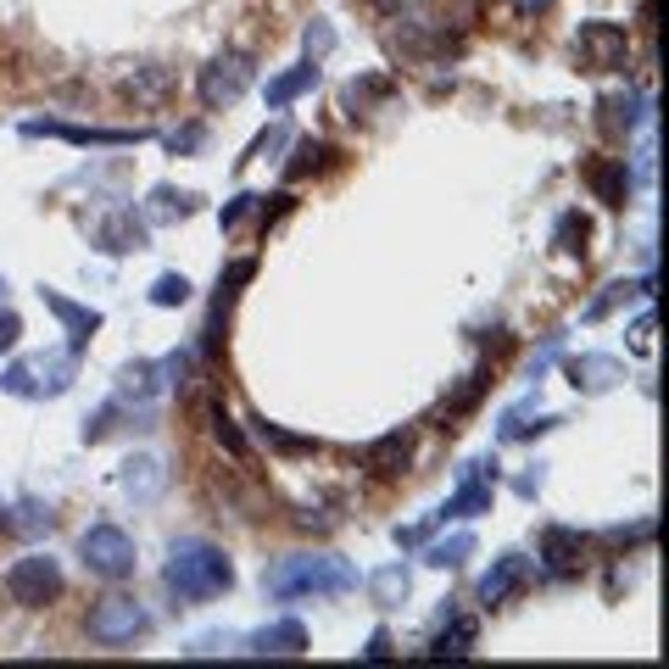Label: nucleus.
<instances>
[{
    "label": "nucleus",
    "mask_w": 669,
    "mask_h": 669,
    "mask_svg": "<svg viewBox=\"0 0 669 669\" xmlns=\"http://www.w3.org/2000/svg\"><path fill=\"white\" fill-rule=\"evenodd\" d=\"M207 425H212V436H218V447H223V452H229L234 463H246V458H251V441L240 436V425H234V419H229V413H223L218 402L207 408Z\"/></svg>",
    "instance_id": "c85d7f7f"
},
{
    "label": "nucleus",
    "mask_w": 669,
    "mask_h": 669,
    "mask_svg": "<svg viewBox=\"0 0 669 669\" xmlns=\"http://www.w3.org/2000/svg\"><path fill=\"white\" fill-rule=\"evenodd\" d=\"M146 246H151V223L134 218L129 207H118L96 223V251H107V257H129V251H146Z\"/></svg>",
    "instance_id": "f8f14e48"
},
{
    "label": "nucleus",
    "mask_w": 669,
    "mask_h": 669,
    "mask_svg": "<svg viewBox=\"0 0 669 669\" xmlns=\"http://www.w3.org/2000/svg\"><path fill=\"white\" fill-rule=\"evenodd\" d=\"M413 447H419L413 430H391V436H380V441L363 447V469H369L375 480H391V475H402V469L413 463Z\"/></svg>",
    "instance_id": "ddd939ff"
},
{
    "label": "nucleus",
    "mask_w": 669,
    "mask_h": 669,
    "mask_svg": "<svg viewBox=\"0 0 669 669\" xmlns=\"http://www.w3.org/2000/svg\"><path fill=\"white\" fill-rule=\"evenodd\" d=\"M23 134L68 140V146H140L146 140V129H84V123H57V118H29Z\"/></svg>",
    "instance_id": "9d476101"
},
{
    "label": "nucleus",
    "mask_w": 669,
    "mask_h": 669,
    "mask_svg": "<svg viewBox=\"0 0 669 669\" xmlns=\"http://www.w3.org/2000/svg\"><path fill=\"white\" fill-rule=\"evenodd\" d=\"M530 575H536V563L525 558V552H502L486 575H480V602L486 608H502V602H513L525 586H530Z\"/></svg>",
    "instance_id": "9b49d317"
},
{
    "label": "nucleus",
    "mask_w": 669,
    "mask_h": 669,
    "mask_svg": "<svg viewBox=\"0 0 669 669\" xmlns=\"http://www.w3.org/2000/svg\"><path fill=\"white\" fill-rule=\"evenodd\" d=\"M363 658H391V630H375L369 647H363Z\"/></svg>",
    "instance_id": "de8ad7c7"
},
{
    "label": "nucleus",
    "mask_w": 669,
    "mask_h": 669,
    "mask_svg": "<svg viewBox=\"0 0 669 669\" xmlns=\"http://www.w3.org/2000/svg\"><path fill=\"white\" fill-rule=\"evenodd\" d=\"M62 563L51 558V552H29V558H18L12 569H7V597L18 602V608H46V602H57L62 597Z\"/></svg>",
    "instance_id": "423d86ee"
},
{
    "label": "nucleus",
    "mask_w": 669,
    "mask_h": 669,
    "mask_svg": "<svg viewBox=\"0 0 669 669\" xmlns=\"http://www.w3.org/2000/svg\"><path fill=\"white\" fill-rule=\"evenodd\" d=\"M586 179H591V190H597L602 207H625V196H630V168L625 162H591Z\"/></svg>",
    "instance_id": "4be33fe9"
},
{
    "label": "nucleus",
    "mask_w": 669,
    "mask_h": 669,
    "mask_svg": "<svg viewBox=\"0 0 669 669\" xmlns=\"http://www.w3.org/2000/svg\"><path fill=\"white\" fill-rule=\"evenodd\" d=\"M123 413H129V402H118V397H112L107 408H96V419H84V441H107V436L118 430Z\"/></svg>",
    "instance_id": "72a5a7b5"
},
{
    "label": "nucleus",
    "mask_w": 669,
    "mask_h": 669,
    "mask_svg": "<svg viewBox=\"0 0 669 669\" xmlns=\"http://www.w3.org/2000/svg\"><path fill=\"white\" fill-rule=\"evenodd\" d=\"M18 341H23V318L12 307H0V352H12Z\"/></svg>",
    "instance_id": "79ce46f5"
},
{
    "label": "nucleus",
    "mask_w": 669,
    "mask_h": 669,
    "mask_svg": "<svg viewBox=\"0 0 669 669\" xmlns=\"http://www.w3.org/2000/svg\"><path fill=\"white\" fill-rule=\"evenodd\" d=\"M580 547H586V536L569 530V525H547V530H541V563H547L552 575H569V569L580 563Z\"/></svg>",
    "instance_id": "a211bd4d"
},
{
    "label": "nucleus",
    "mask_w": 669,
    "mask_h": 669,
    "mask_svg": "<svg viewBox=\"0 0 669 669\" xmlns=\"http://www.w3.org/2000/svg\"><path fill=\"white\" fill-rule=\"evenodd\" d=\"M408 591H413V575H408L402 563H386V569H375V575H369V597H375L380 608H402V602H408Z\"/></svg>",
    "instance_id": "5701e85b"
},
{
    "label": "nucleus",
    "mask_w": 669,
    "mask_h": 669,
    "mask_svg": "<svg viewBox=\"0 0 669 669\" xmlns=\"http://www.w3.org/2000/svg\"><path fill=\"white\" fill-rule=\"evenodd\" d=\"M162 391V380H157V363H146V358H134V363H123V375H118V402H140V408H151V397Z\"/></svg>",
    "instance_id": "aec40b11"
},
{
    "label": "nucleus",
    "mask_w": 669,
    "mask_h": 669,
    "mask_svg": "<svg viewBox=\"0 0 669 669\" xmlns=\"http://www.w3.org/2000/svg\"><path fill=\"white\" fill-rule=\"evenodd\" d=\"M541 480H547V469L536 463V475H519V497H536L541 491Z\"/></svg>",
    "instance_id": "09e8293b"
},
{
    "label": "nucleus",
    "mask_w": 669,
    "mask_h": 669,
    "mask_svg": "<svg viewBox=\"0 0 669 669\" xmlns=\"http://www.w3.org/2000/svg\"><path fill=\"white\" fill-rule=\"evenodd\" d=\"M475 619H452L447 630H436V641H430V658H463L469 647H475Z\"/></svg>",
    "instance_id": "c756f323"
},
{
    "label": "nucleus",
    "mask_w": 669,
    "mask_h": 669,
    "mask_svg": "<svg viewBox=\"0 0 669 669\" xmlns=\"http://www.w3.org/2000/svg\"><path fill=\"white\" fill-rule=\"evenodd\" d=\"M391 96H397V84H391L386 73H363V79L347 84L341 101H347V118H358V112H369V107H386Z\"/></svg>",
    "instance_id": "412c9836"
},
{
    "label": "nucleus",
    "mask_w": 669,
    "mask_h": 669,
    "mask_svg": "<svg viewBox=\"0 0 669 669\" xmlns=\"http://www.w3.org/2000/svg\"><path fill=\"white\" fill-rule=\"evenodd\" d=\"M0 296H7V279H0Z\"/></svg>",
    "instance_id": "3c124183"
},
{
    "label": "nucleus",
    "mask_w": 669,
    "mask_h": 669,
    "mask_svg": "<svg viewBox=\"0 0 669 669\" xmlns=\"http://www.w3.org/2000/svg\"><path fill=\"white\" fill-rule=\"evenodd\" d=\"M430 530H436V519L430 525H408V530H397V547H419V541H430Z\"/></svg>",
    "instance_id": "49530a36"
},
{
    "label": "nucleus",
    "mask_w": 669,
    "mask_h": 669,
    "mask_svg": "<svg viewBox=\"0 0 669 669\" xmlns=\"http://www.w3.org/2000/svg\"><path fill=\"white\" fill-rule=\"evenodd\" d=\"M602 112H608L613 129H636V123H647L652 101H647V96H613V101H602Z\"/></svg>",
    "instance_id": "7c9ffc66"
},
{
    "label": "nucleus",
    "mask_w": 669,
    "mask_h": 669,
    "mask_svg": "<svg viewBox=\"0 0 669 669\" xmlns=\"http://www.w3.org/2000/svg\"><path fill=\"white\" fill-rule=\"evenodd\" d=\"M134 101H151V96H162L168 90V68H134V79L123 84Z\"/></svg>",
    "instance_id": "f704fd0d"
},
{
    "label": "nucleus",
    "mask_w": 669,
    "mask_h": 669,
    "mask_svg": "<svg viewBox=\"0 0 669 669\" xmlns=\"http://www.w3.org/2000/svg\"><path fill=\"white\" fill-rule=\"evenodd\" d=\"M201 146H207V129H201V123H184V129L168 134V151H173V157H190V151H201Z\"/></svg>",
    "instance_id": "58836bf2"
},
{
    "label": "nucleus",
    "mask_w": 669,
    "mask_h": 669,
    "mask_svg": "<svg viewBox=\"0 0 669 669\" xmlns=\"http://www.w3.org/2000/svg\"><path fill=\"white\" fill-rule=\"evenodd\" d=\"M0 519H7V508H0Z\"/></svg>",
    "instance_id": "603ef678"
},
{
    "label": "nucleus",
    "mask_w": 669,
    "mask_h": 669,
    "mask_svg": "<svg viewBox=\"0 0 669 669\" xmlns=\"http://www.w3.org/2000/svg\"><path fill=\"white\" fill-rule=\"evenodd\" d=\"M334 162V146H323V140H296V157L284 162V179L296 184V179H307V173H323Z\"/></svg>",
    "instance_id": "393cba45"
},
{
    "label": "nucleus",
    "mask_w": 669,
    "mask_h": 669,
    "mask_svg": "<svg viewBox=\"0 0 669 669\" xmlns=\"http://www.w3.org/2000/svg\"><path fill=\"white\" fill-rule=\"evenodd\" d=\"M251 79H257V62H251L246 51H223V57H212V62L201 68L196 96H201L207 112H223V107H234V101L251 90Z\"/></svg>",
    "instance_id": "39448f33"
},
{
    "label": "nucleus",
    "mask_w": 669,
    "mask_h": 669,
    "mask_svg": "<svg viewBox=\"0 0 669 669\" xmlns=\"http://www.w3.org/2000/svg\"><path fill=\"white\" fill-rule=\"evenodd\" d=\"M196 212V196L190 190H173V184H157L151 201H146V218L151 223H173V218H190Z\"/></svg>",
    "instance_id": "b1692460"
},
{
    "label": "nucleus",
    "mask_w": 669,
    "mask_h": 669,
    "mask_svg": "<svg viewBox=\"0 0 669 669\" xmlns=\"http://www.w3.org/2000/svg\"><path fill=\"white\" fill-rule=\"evenodd\" d=\"M284 140H290V129H284V123H273V129H262V134H257L251 146H246V157H240V168H246V162H257V157H273V151H279Z\"/></svg>",
    "instance_id": "4c0bfd02"
},
{
    "label": "nucleus",
    "mask_w": 669,
    "mask_h": 669,
    "mask_svg": "<svg viewBox=\"0 0 669 669\" xmlns=\"http://www.w3.org/2000/svg\"><path fill=\"white\" fill-rule=\"evenodd\" d=\"M118 486H123V497L129 502H140V508H151L162 491H168V463L162 458H129L123 469H118Z\"/></svg>",
    "instance_id": "4468645a"
},
{
    "label": "nucleus",
    "mask_w": 669,
    "mask_h": 669,
    "mask_svg": "<svg viewBox=\"0 0 669 669\" xmlns=\"http://www.w3.org/2000/svg\"><path fill=\"white\" fill-rule=\"evenodd\" d=\"M273 602H307V597H347L358 591V569L334 552H290L262 575Z\"/></svg>",
    "instance_id": "f03ea898"
},
{
    "label": "nucleus",
    "mask_w": 669,
    "mask_h": 669,
    "mask_svg": "<svg viewBox=\"0 0 669 669\" xmlns=\"http://www.w3.org/2000/svg\"><path fill=\"white\" fill-rule=\"evenodd\" d=\"M630 290H636V284H608V290H602V296H597V301L586 307V323H597V318H608V312H613V307H619V301H625Z\"/></svg>",
    "instance_id": "a19ab883"
},
{
    "label": "nucleus",
    "mask_w": 669,
    "mask_h": 669,
    "mask_svg": "<svg viewBox=\"0 0 669 669\" xmlns=\"http://www.w3.org/2000/svg\"><path fill=\"white\" fill-rule=\"evenodd\" d=\"M575 62L586 73H630V34L619 23H580Z\"/></svg>",
    "instance_id": "6e6552de"
},
{
    "label": "nucleus",
    "mask_w": 669,
    "mask_h": 669,
    "mask_svg": "<svg viewBox=\"0 0 669 669\" xmlns=\"http://www.w3.org/2000/svg\"><path fill=\"white\" fill-rule=\"evenodd\" d=\"M84 630H90L96 647H129V641H140V636L151 630V613H146L134 597H107V602L90 608Z\"/></svg>",
    "instance_id": "0eeeda50"
},
{
    "label": "nucleus",
    "mask_w": 669,
    "mask_h": 669,
    "mask_svg": "<svg viewBox=\"0 0 669 669\" xmlns=\"http://www.w3.org/2000/svg\"><path fill=\"white\" fill-rule=\"evenodd\" d=\"M40 301H46V307L62 318V329H68V352H84V347H90V334L101 329V312H96V307H79V301H68V296H62V290H51V284L40 290Z\"/></svg>",
    "instance_id": "dca6fc26"
},
{
    "label": "nucleus",
    "mask_w": 669,
    "mask_h": 669,
    "mask_svg": "<svg viewBox=\"0 0 669 669\" xmlns=\"http://www.w3.org/2000/svg\"><path fill=\"white\" fill-rule=\"evenodd\" d=\"M586 234H591V223H586L580 212H563L558 229H552V246L569 251V257H586Z\"/></svg>",
    "instance_id": "2f4dec72"
},
{
    "label": "nucleus",
    "mask_w": 669,
    "mask_h": 669,
    "mask_svg": "<svg viewBox=\"0 0 669 669\" xmlns=\"http://www.w3.org/2000/svg\"><path fill=\"white\" fill-rule=\"evenodd\" d=\"M79 563L96 575V580H129L140 552H134V536L118 530V525H90L79 536Z\"/></svg>",
    "instance_id": "20e7f679"
},
{
    "label": "nucleus",
    "mask_w": 669,
    "mask_h": 669,
    "mask_svg": "<svg viewBox=\"0 0 669 669\" xmlns=\"http://www.w3.org/2000/svg\"><path fill=\"white\" fill-rule=\"evenodd\" d=\"M251 436H257L262 447H273V452H284V458H301V452H318V441H312V436H290V430H279V425H268V419H251Z\"/></svg>",
    "instance_id": "bb28decb"
},
{
    "label": "nucleus",
    "mask_w": 669,
    "mask_h": 669,
    "mask_svg": "<svg viewBox=\"0 0 669 669\" xmlns=\"http://www.w3.org/2000/svg\"><path fill=\"white\" fill-rule=\"evenodd\" d=\"M190 375H196V358H190V352H168V358L157 363V380H162V386H179V391H184Z\"/></svg>",
    "instance_id": "c9c22d12"
},
{
    "label": "nucleus",
    "mask_w": 669,
    "mask_h": 669,
    "mask_svg": "<svg viewBox=\"0 0 669 669\" xmlns=\"http://www.w3.org/2000/svg\"><path fill=\"white\" fill-rule=\"evenodd\" d=\"M184 301H190V279H184V273H157L151 307H184Z\"/></svg>",
    "instance_id": "473e14b6"
},
{
    "label": "nucleus",
    "mask_w": 669,
    "mask_h": 669,
    "mask_svg": "<svg viewBox=\"0 0 669 669\" xmlns=\"http://www.w3.org/2000/svg\"><path fill=\"white\" fill-rule=\"evenodd\" d=\"M0 525L18 530V536H46V530L57 525V513H51L46 502H34V497H29V502H18V508H12L7 519H0Z\"/></svg>",
    "instance_id": "cd10ccee"
},
{
    "label": "nucleus",
    "mask_w": 669,
    "mask_h": 669,
    "mask_svg": "<svg viewBox=\"0 0 669 669\" xmlns=\"http://www.w3.org/2000/svg\"><path fill=\"white\" fill-rule=\"evenodd\" d=\"M301 46H307V62H318V57H329V51H334V29H329L323 18H312V23L301 29Z\"/></svg>",
    "instance_id": "e433bc0d"
},
{
    "label": "nucleus",
    "mask_w": 669,
    "mask_h": 669,
    "mask_svg": "<svg viewBox=\"0 0 669 669\" xmlns=\"http://www.w3.org/2000/svg\"><path fill=\"white\" fill-rule=\"evenodd\" d=\"M608 541H625V547H636V541H652V519H641V525H619V530H608Z\"/></svg>",
    "instance_id": "c03bdc74"
},
{
    "label": "nucleus",
    "mask_w": 669,
    "mask_h": 669,
    "mask_svg": "<svg viewBox=\"0 0 669 669\" xmlns=\"http://www.w3.org/2000/svg\"><path fill=\"white\" fill-rule=\"evenodd\" d=\"M630 347H636V352H652V312H641V318L630 323Z\"/></svg>",
    "instance_id": "a18cd8bd"
},
{
    "label": "nucleus",
    "mask_w": 669,
    "mask_h": 669,
    "mask_svg": "<svg viewBox=\"0 0 669 669\" xmlns=\"http://www.w3.org/2000/svg\"><path fill=\"white\" fill-rule=\"evenodd\" d=\"M223 647H234V636H223V630H207V636H196L184 652H190V658H207V652H223Z\"/></svg>",
    "instance_id": "37998d69"
},
{
    "label": "nucleus",
    "mask_w": 669,
    "mask_h": 669,
    "mask_svg": "<svg viewBox=\"0 0 669 669\" xmlns=\"http://www.w3.org/2000/svg\"><path fill=\"white\" fill-rule=\"evenodd\" d=\"M73 375H79V352H51V358H34V363H12L7 375H0V391L40 402V397L73 391Z\"/></svg>",
    "instance_id": "7ed1b4c3"
},
{
    "label": "nucleus",
    "mask_w": 669,
    "mask_h": 669,
    "mask_svg": "<svg viewBox=\"0 0 669 669\" xmlns=\"http://www.w3.org/2000/svg\"><path fill=\"white\" fill-rule=\"evenodd\" d=\"M619 375H625V369H619V358H608V352L569 358V386H575V391H591V397H597V391H613Z\"/></svg>",
    "instance_id": "f3484780"
},
{
    "label": "nucleus",
    "mask_w": 669,
    "mask_h": 669,
    "mask_svg": "<svg viewBox=\"0 0 669 669\" xmlns=\"http://www.w3.org/2000/svg\"><path fill=\"white\" fill-rule=\"evenodd\" d=\"M491 486H497V458H475V463H463V475H458V491L447 497V508L436 513V525H447V519H480V513H491Z\"/></svg>",
    "instance_id": "1a4fd4ad"
},
{
    "label": "nucleus",
    "mask_w": 669,
    "mask_h": 669,
    "mask_svg": "<svg viewBox=\"0 0 669 669\" xmlns=\"http://www.w3.org/2000/svg\"><path fill=\"white\" fill-rule=\"evenodd\" d=\"M547 7H552V0H513V12H525V18H530V12H547Z\"/></svg>",
    "instance_id": "8fccbe9b"
},
{
    "label": "nucleus",
    "mask_w": 669,
    "mask_h": 669,
    "mask_svg": "<svg viewBox=\"0 0 669 669\" xmlns=\"http://www.w3.org/2000/svg\"><path fill=\"white\" fill-rule=\"evenodd\" d=\"M257 201H262V196H234V201H229V207L218 212V229H240V223H246V218L257 212Z\"/></svg>",
    "instance_id": "ea45409f"
},
{
    "label": "nucleus",
    "mask_w": 669,
    "mask_h": 669,
    "mask_svg": "<svg viewBox=\"0 0 669 669\" xmlns=\"http://www.w3.org/2000/svg\"><path fill=\"white\" fill-rule=\"evenodd\" d=\"M318 84V62H301V68H290V73H273L268 79V90H262V101H268V112H284L296 96H307Z\"/></svg>",
    "instance_id": "6ab92c4d"
},
{
    "label": "nucleus",
    "mask_w": 669,
    "mask_h": 669,
    "mask_svg": "<svg viewBox=\"0 0 669 669\" xmlns=\"http://www.w3.org/2000/svg\"><path fill=\"white\" fill-rule=\"evenodd\" d=\"M162 586L173 591L179 608H196V602H212V597H229L234 591V563L218 541L207 536H179L168 547V563H162Z\"/></svg>",
    "instance_id": "f257e3e1"
},
{
    "label": "nucleus",
    "mask_w": 669,
    "mask_h": 669,
    "mask_svg": "<svg viewBox=\"0 0 669 669\" xmlns=\"http://www.w3.org/2000/svg\"><path fill=\"white\" fill-rule=\"evenodd\" d=\"M469 558H475V536H469V530H458V536L425 547V563H430V569H463Z\"/></svg>",
    "instance_id": "a878e982"
},
{
    "label": "nucleus",
    "mask_w": 669,
    "mask_h": 669,
    "mask_svg": "<svg viewBox=\"0 0 669 669\" xmlns=\"http://www.w3.org/2000/svg\"><path fill=\"white\" fill-rule=\"evenodd\" d=\"M246 652H257V658H301V652H307V625H301V619L262 625V630L246 636Z\"/></svg>",
    "instance_id": "2eb2a0df"
}]
</instances>
